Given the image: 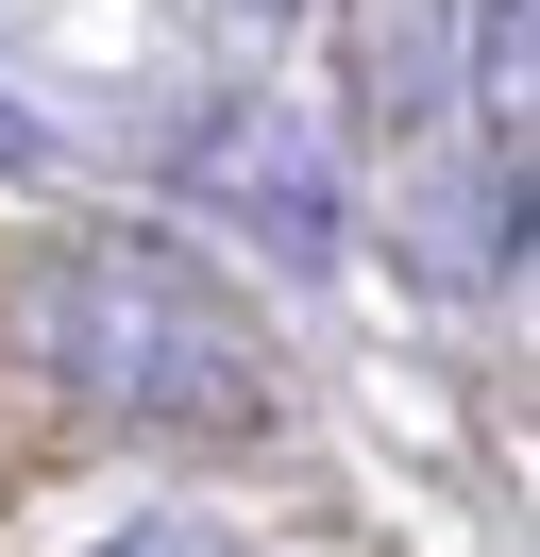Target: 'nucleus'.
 Returning a JSON list of instances; mask_svg holds the SVG:
<instances>
[{
	"label": "nucleus",
	"mask_w": 540,
	"mask_h": 557,
	"mask_svg": "<svg viewBox=\"0 0 540 557\" xmlns=\"http://www.w3.org/2000/svg\"><path fill=\"white\" fill-rule=\"evenodd\" d=\"M17 338H34V372H51L68 406L135 422V440H254L270 422L254 305H236L186 237H135V220L34 253L17 271Z\"/></svg>",
	"instance_id": "f257e3e1"
},
{
	"label": "nucleus",
	"mask_w": 540,
	"mask_h": 557,
	"mask_svg": "<svg viewBox=\"0 0 540 557\" xmlns=\"http://www.w3.org/2000/svg\"><path fill=\"white\" fill-rule=\"evenodd\" d=\"M169 186H186L202 220H254L287 271L338 253V152H321V119L270 102V85H254V102H202L186 136H169Z\"/></svg>",
	"instance_id": "f03ea898"
},
{
	"label": "nucleus",
	"mask_w": 540,
	"mask_h": 557,
	"mask_svg": "<svg viewBox=\"0 0 540 557\" xmlns=\"http://www.w3.org/2000/svg\"><path fill=\"white\" fill-rule=\"evenodd\" d=\"M422 271H439V287L524 271V170H506V152H456V170L422 186Z\"/></svg>",
	"instance_id": "7ed1b4c3"
},
{
	"label": "nucleus",
	"mask_w": 540,
	"mask_h": 557,
	"mask_svg": "<svg viewBox=\"0 0 540 557\" xmlns=\"http://www.w3.org/2000/svg\"><path fill=\"white\" fill-rule=\"evenodd\" d=\"M472 102L540 119V0H472Z\"/></svg>",
	"instance_id": "20e7f679"
},
{
	"label": "nucleus",
	"mask_w": 540,
	"mask_h": 557,
	"mask_svg": "<svg viewBox=\"0 0 540 557\" xmlns=\"http://www.w3.org/2000/svg\"><path fill=\"white\" fill-rule=\"evenodd\" d=\"M101 557H254V541H236V523H202V507H135Z\"/></svg>",
	"instance_id": "39448f33"
},
{
	"label": "nucleus",
	"mask_w": 540,
	"mask_h": 557,
	"mask_svg": "<svg viewBox=\"0 0 540 557\" xmlns=\"http://www.w3.org/2000/svg\"><path fill=\"white\" fill-rule=\"evenodd\" d=\"M0 170H34V119H17V102H0Z\"/></svg>",
	"instance_id": "423d86ee"
}]
</instances>
